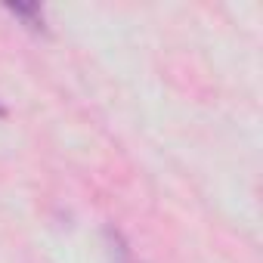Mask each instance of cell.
Masks as SVG:
<instances>
[{"label": "cell", "instance_id": "cell-1", "mask_svg": "<svg viewBox=\"0 0 263 263\" xmlns=\"http://www.w3.org/2000/svg\"><path fill=\"white\" fill-rule=\"evenodd\" d=\"M7 13H13L16 19H22L28 28H44V10H41V4H10Z\"/></svg>", "mask_w": 263, "mask_h": 263}, {"label": "cell", "instance_id": "cell-2", "mask_svg": "<svg viewBox=\"0 0 263 263\" xmlns=\"http://www.w3.org/2000/svg\"><path fill=\"white\" fill-rule=\"evenodd\" d=\"M118 263H130V254L124 251V245H118Z\"/></svg>", "mask_w": 263, "mask_h": 263}]
</instances>
